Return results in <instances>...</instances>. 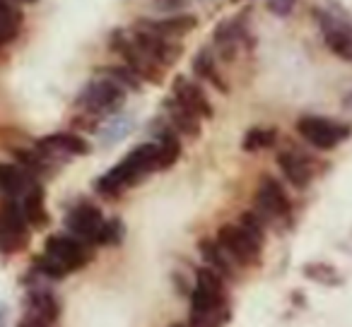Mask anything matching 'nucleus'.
Returning <instances> with one entry per match:
<instances>
[{"mask_svg": "<svg viewBox=\"0 0 352 327\" xmlns=\"http://www.w3.org/2000/svg\"><path fill=\"white\" fill-rule=\"evenodd\" d=\"M326 39H328V46H331L338 56H342L345 60H352V32L340 29V27L333 25Z\"/></svg>", "mask_w": 352, "mask_h": 327, "instance_id": "nucleus-16", "label": "nucleus"}, {"mask_svg": "<svg viewBox=\"0 0 352 327\" xmlns=\"http://www.w3.org/2000/svg\"><path fill=\"white\" fill-rule=\"evenodd\" d=\"M6 317H8V311L0 306V327H6Z\"/></svg>", "mask_w": 352, "mask_h": 327, "instance_id": "nucleus-21", "label": "nucleus"}, {"mask_svg": "<svg viewBox=\"0 0 352 327\" xmlns=\"http://www.w3.org/2000/svg\"><path fill=\"white\" fill-rule=\"evenodd\" d=\"M17 327H54V320H49L46 315L34 311H27V315L17 322Z\"/></svg>", "mask_w": 352, "mask_h": 327, "instance_id": "nucleus-19", "label": "nucleus"}, {"mask_svg": "<svg viewBox=\"0 0 352 327\" xmlns=\"http://www.w3.org/2000/svg\"><path fill=\"white\" fill-rule=\"evenodd\" d=\"M292 0H275V3H270V10L278 12V15H287L289 10H292Z\"/></svg>", "mask_w": 352, "mask_h": 327, "instance_id": "nucleus-20", "label": "nucleus"}, {"mask_svg": "<svg viewBox=\"0 0 352 327\" xmlns=\"http://www.w3.org/2000/svg\"><path fill=\"white\" fill-rule=\"evenodd\" d=\"M217 243L222 245V250H225L230 258H234L236 263H244V265L251 263L261 250V241L254 239L241 224L222 226L220 234H217Z\"/></svg>", "mask_w": 352, "mask_h": 327, "instance_id": "nucleus-5", "label": "nucleus"}, {"mask_svg": "<svg viewBox=\"0 0 352 327\" xmlns=\"http://www.w3.org/2000/svg\"><path fill=\"white\" fill-rule=\"evenodd\" d=\"M46 255H49L54 263H58L60 267L65 269V274L82 267L89 260L87 245L80 243L78 239H70V236H51V239L46 241Z\"/></svg>", "mask_w": 352, "mask_h": 327, "instance_id": "nucleus-6", "label": "nucleus"}, {"mask_svg": "<svg viewBox=\"0 0 352 327\" xmlns=\"http://www.w3.org/2000/svg\"><path fill=\"white\" fill-rule=\"evenodd\" d=\"M68 226L75 231V234L82 236V239L99 241V243H109V241L116 239V234H113V226L116 224H107L102 212L92 205L75 207L68 217Z\"/></svg>", "mask_w": 352, "mask_h": 327, "instance_id": "nucleus-3", "label": "nucleus"}, {"mask_svg": "<svg viewBox=\"0 0 352 327\" xmlns=\"http://www.w3.org/2000/svg\"><path fill=\"white\" fill-rule=\"evenodd\" d=\"M278 164H280V169L285 171V176H287L294 186L304 188L309 183V178H311V169L307 167V161H304L299 154L285 152V154L278 156Z\"/></svg>", "mask_w": 352, "mask_h": 327, "instance_id": "nucleus-10", "label": "nucleus"}, {"mask_svg": "<svg viewBox=\"0 0 352 327\" xmlns=\"http://www.w3.org/2000/svg\"><path fill=\"white\" fill-rule=\"evenodd\" d=\"M273 140H275V132L273 130H251L249 135H246V140H244V147L249 152L263 149V147L273 145Z\"/></svg>", "mask_w": 352, "mask_h": 327, "instance_id": "nucleus-18", "label": "nucleus"}, {"mask_svg": "<svg viewBox=\"0 0 352 327\" xmlns=\"http://www.w3.org/2000/svg\"><path fill=\"white\" fill-rule=\"evenodd\" d=\"M22 212H25L27 221L30 224H46V212H44V197H41L39 191H32L25 195V202H22Z\"/></svg>", "mask_w": 352, "mask_h": 327, "instance_id": "nucleus-15", "label": "nucleus"}, {"mask_svg": "<svg viewBox=\"0 0 352 327\" xmlns=\"http://www.w3.org/2000/svg\"><path fill=\"white\" fill-rule=\"evenodd\" d=\"M155 167H160V149H157V145H142L135 152H131L118 167H113L97 183V188L104 195H116V193H121L123 188L131 186L133 181H138L142 173H147Z\"/></svg>", "mask_w": 352, "mask_h": 327, "instance_id": "nucleus-1", "label": "nucleus"}, {"mask_svg": "<svg viewBox=\"0 0 352 327\" xmlns=\"http://www.w3.org/2000/svg\"><path fill=\"white\" fill-rule=\"evenodd\" d=\"M41 145L56 152H68V154H87L89 152L87 142L78 135H51V137H46Z\"/></svg>", "mask_w": 352, "mask_h": 327, "instance_id": "nucleus-11", "label": "nucleus"}, {"mask_svg": "<svg viewBox=\"0 0 352 327\" xmlns=\"http://www.w3.org/2000/svg\"><path fill=\"white\" fill-rule=\"evenodd\" d=\"M201 253L206 258V263L210 265V269H215L217 274H230V255L222 250L220 243H212V241H203Z\"/></svg>", "mask_w": 352, "mask_h": 327, "instance_id": "nucleus-13", "label": "nucleus"}, {"mask_svg": "<svg viewBox=\"0 0 352 327\" xmlns=\"http://www.w3.org/2000/svg\"><path fill=\"white\" fill-rule=\"evenodd\" d=\"M27 239H30V234H27L25 212L15 202H8L0 210V250L3 253H15V250L25 248Z\"/></svg>", "mask_w": 352, "mask_h": 327, "instance_id": "nucleus-4", "label": "nucleus"}, {"mask_svg": "<svg viewBox=\"0 0 352 327\" xmlns=\"http://www.w3.org/2000/svg\"><path fill=\"white\" fill-rule=\"evenodd\" d=\"M176 104H182L186 111H191L193 116H210V104H208L206 94L196 87V84L179 82L176 89Z\"/></svg>", "mask_w": 352, "mask_h": 327, "instance_id": "nucleus-8", "label": "nucleus"}, {"mask_svg": "<svg viewBox=\"0 0 352 327\" xmlns=\"http://www.w3.org/2000/svg\"><path fill=\"white\" fill-rule=\"evenodd\" d=\"M297 130L304 140H309L318 149H333L336 145H340L347 135H350V128L340 125L336 121H328L321 116H307L297 123Z\"/></svg>", "mask_w": 352, "mask_h": 327, "instance_id": "nucleus-2", "label": "nucleus"}, {"mask_svg": "<svg viewBox=\"0 0 352 327\" xmlns=\"http://www.w3.org/2000/svg\"><path fill=\"white\" fill-rule=\"evenodd\" d=\"M157 149H160V167H169L171 161L179 156V140L171 135H164L160 145H157Z\"/></svg>", "mask_w": 352, "mask_h": 327, "instance_id": "nucleus-17", "label": "nucleus"}, {"mask_svg": "<svg viewBox=\"0 0 352 327\" xmlns=\"http://www.w3.org/2000/svg\"><path fill=\"white\" fill-rule=\"evenodd\" d=\"M25 173L15 167H0V191L8 195H20L25 193Z\"/></svg>", "mask_w": 352, "mask_h": 327, "instance_id": "nucleus-14", "label": "nucleus"}, {"mask_svg": "<svg viewBox=\"0 0 352 327\" xmlns=\"http://www.w3.org/2000/svg\"><path fill=\"white\" fill-rule=\"evenodd\" d=\"M123 99V89L118 87V82L111 80H99V82L89 84L87 92L82 94V104L89 111H109L116 108Z\"/></svg>", "mask_w": 352, "mask_h": 327, "instance_id": "nucleus-7", "label": "nucleus"}, {"mask_svg": "<svg viewBox=\"0 0 352 327\" xmlns=\"http://www.w3.org/2000/svg\"><path fill=\"white\" fill-rule=\"evenodd\" d=\"M27 311H34L46 315L49 320H56L58 317V301L51 296L49 291H32L27 296Z\"/></svg>", "mask_w": 352, "mask_h": 327, "instance_id": "nucleus-12", "label": "nucleus"}, {"mask_svg": "<svg viewBox=\"0 0 352 327\" xmlns=\"http://www.w3.org/2000/svg\"><path fill=\"white\" fill-rule=\"evenodd\" d=\"M258 205L263 207L268 215H285L287 212V195L285 191L273 181V178H265L261 183V191H258Z\"/></svg>", "mask_w": 352, "mask_h": 327, "instance_id": "nucleus-9", "label": "nucleus"}]
</instances>
